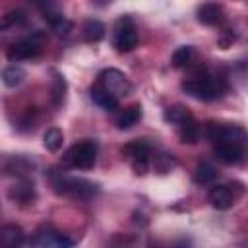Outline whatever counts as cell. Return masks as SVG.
<instances>
[{
	"mask_svg": "<svg viewBox=\"0 0 248 248\" xmlns=\"http://www.w3.org/2000/svg\"><path fill=\"white\" fill-rule=\"evenodd\" d=\"M182 89L198 101H215L229 91V83L223 76L209 72L207 68H194L188 78L182 79Z\"/></svg>",
	"mask_w": 248,
	"mask_h": 248,
	"instance_id": "1",
	"label": "cell"
},
{
	"mask_svg": "<svg viewBox=\"0 0 248 248\" xmlns=\"http://www.w3.org/2000/svg\"><path fill=\"white\" fill-rule=\"evenodd\" d=\"M48 180L52 190L58 196H66L78 202H91L97 194H99V186L91 180L85 178H78V176H68L62 170H48Z\"/></svg>",
	"mask_w": 248,
	"mask_h": 248,
	"instance_id": "2",
	"label": "cell"
},
{
	"mask_svg": "<svg viewBox=\"0 0 248 248\" xmlns=\"http://www.w3.org/2000/svg\"><path fill=\"white\" fill-rule=\"evenodd\" d=\"M95 163H97V143L93 140H81L62 155V165L79 170H89L95 167Z\"/></svg>",
	"mask_w": 248,
	"mask_h": 248,
	"instance_id": "3",
	"label": "cell"
},
{
	"mask_svg": "<svg viewBox=\"0 0 248 248\" xmlns=\"http://www.w3.org/2000/svg\"><path fill=\"white\" fill-rule=\"evenodd\" d=\"M205 136L213 145H242L246 141V130L238 124H215L207 122Z\"/></svg>",
	"mask_w": 248,
	"mask_h": 248,
	"instance_id": "4",
	"label": "cell"
},
{
	"mask_svg": "<svg viewBox=\"0 0 248 248\" xmlns=\"http://www.w3.org/2000/svg\"><path fill=\"white\" fill-rule=\"evenodd\" d=\"M45 39H46L45 31H33L31 35L23 37L21 41L14 43L8 48V52H6L8 60L19 62V60H29V58L39 56L41 50H43V46H45Z\"/></svg>",
	"mask_w": 248,
	"mask_h": 248,
	"instance_id": "5",
	"label": "cell"
},
{
	"mask_svg": "<svg viewBox=\"0 0 248 248\" xmlns=\"http://www.w3.org/2000/svg\"><path fill=\"white\" fill-rule=\"evenodd\" d=\"M97 87H101L103 91H107L108 95H112L114 99H122L132 91V83L130 79L116 68H105L99 72L97 76Z\"/></svg>",
	"mask_w": 248,
	"mask_h": 248,
	"instance_id": "6",
	"label": "cell"
},
{
	"mask_svg": "<svg viewBox=\"0 0 248 248\" xmlns=\"http://www.w3.org/2000/svg\"><path fill=\"white\" fill-rule=\"evenodd\" d=\"M112 45L118 52H130L138 45V31L134 25V19L130 16H120L114 23L112 31Z\"/></svg>",
	"mask_w": 248,
	"mask_h": 248,
	"instance_id": "7",
	"label": "cell"
},
{
	"mask_svg": "<svg viewBox=\"0 0 248 248\" xmlns=\"http://www.w3.org/2000/svg\"><path fill=\"white\" fill-rule=\"evenodd\" d=\"M242 194H244V184L242 182H229V184L213 186L207 194V200L215 209L225 211V209L232 207Z\"/></svg>",
	"mask_w": 248,
	"mask_h": 248,
	"instance_id": "8",
	"label": "cell"
},
{
	"mask_svg": "<svg viewBox=\"0 0 248 248\" xmlns=\"http://www.w3.org/2000/svg\"><path fill=\"white\" fill-rule=\"evenodd\" d=\"M122 155L130 161L136 174H145L151 167V145L143 140L126 143L122 147Z\"/></svg>",
	"mask_w": 248,
	"mask_h": 248,
	"instance_id": "9",
	"label": "cell"
},
{
	"mask_svg": "<svg viewBox=\"0 0 248 248\" xmlns=\"http://www.w3.org/2000/svg\"><path fill=\"white\" fill-rule=\"evenodd\" d=\"M72 246H74L72 238L50 227H39L29 240V248H72Z\"/></svg>",
	"mask_w": 248,
	"mask_h": 248,
	"instance_id": "10",
	"label": "cell"
},
{
	"mask_svg": "<svg viewBox=\"0 0 248 248\" xmlns=\"http://www.w3.org/2000/svg\"><path fill=\"white\" fill-rule=\"evenodd\" d=\"M37 8H41V10H43V17L48 21L50 29H52L56 35L66 37V35L72 31V21H70V19H66V17L62 16V12H58V10H56V6H54V4H37Z\"/></svg>",
	"mask_w": 248,
	"mask_h": 248,
	"instance_id": "11",
	"label": "cell"
},
{
	"mask_svg": "<svg viewBox=\"0 0 248 248\" xmlns=\"http://www.w3.org/2000/svg\"><path fill=\"white\" fill-rule=\"evenodd\" d=\"M8 198L17 203V205H29L35 202L37 198V192H35V184L27 178H21L17 180L10 190H8Z\"/></svg>",
	"mask_w": 248,
	"mask_h": 248,
	"instance_id": "12",
	"label": "cell"
},
{
	"mask_svg": "<svg viewBox=\"0 0 248 248\" xmlns=\"http://www.w3.org/2000/svg\"><path fill=\"white\" fill-rule=\"evenodd\" d=\"M25 232L19 225L8 223L0 227V248H23Z\"/></svg>",
	"mask_w": 248,
	"mask_h": 248,
	"instance_id": "13",
	"label": "cell"
},
{
	"mask_svg": "<svg viewBox=\"0 0 248 248\" xmlns=\"http://www.w3.org/2000/svg\"><path fill=\"white\" fill-rule=\"evenodd\" d=\"M31 169H33V163H31L27 157H21V155L8 157V159H4V163L0 165V170H2V172L14 174V176H19V178H23Z\"/></svg>",
	"mask_w": 248,
	"mask_h": 248,
	"instance_id": "14",
	"label": "cell"
},
{
	"mask_svg": "<svg viewBox=\"0 0 248 248\" xmlns=\"http://www.w3.org/2000/svg\"><path fill=\"white\" fill-rule=\"evenodd\" d=\"M196 14H198V21L203 25H217L223 21V6L221 4H213V2L202 4Z\"/></svg>",
	"mask_w": 248,
	"mask_h": 248,
	"instance_id": "15",
	"label": "cell"
},
{
	"mask_svg": "<svg viewBox=\"0 0 248 248\" xmlns=\"http://www.w3.org/2000/svg\"><path fill=\"white\" fill-rule=\"evenodd\" d=\"M213 153H215V159H219L225 165H238L244 159L242 145H215Z\"/></svg>",
	"mask_w": 248,
	"mask_h": 248,
	"instance_id": "16",
	"label": "cell"
},
{
	"mask_svg": "<svg viewBox=\"0 0 248 248\" xmlns=\"http://www.w3.org/2000/svg\"><path fill=\"white\" fill-rule=\"evenodd\" d=\"M140 120H141V107L140 105H130L114 116V124L118 130H128V128L136 126Z\"/></svg>",
	"mask_w": 248,
	"mask_h": 248,
	"instance_id": "17",
	"label": "cell"
},
{
	"mask_svg": "<svg viewBox=\"0 0 248 248\" xmlns=\"http://www.w3.org/2000/svg\"><path fill=\"white\" fill-rule=\"evenodd\" d=\"M163 118H165L167 124H172L174 128H178V126H182L184 122L192 120L194 116H192V112H190L184 105H172V107H167V108H165Z\"/></svg>",
	"mask_w": 248,
	"mask_h": 248,
	"instance_id": "18",
	"label": "cell"
},
{
	"mask_svg": "<svg viewBox=\"0 0 248 248\" xmlns=\"http://www.w3.org/2000/svg\"><path fill=\"white\" fill-rule=\"evenodd\" d=\"M91 101H93L97 107H101V108H105V110H108V112H114V110L118 108V105H120L118 99H114L112 95H108L107 91H103V89L97 87V85L91 87Z\"/></svg>",
	"mask_w": 248,
	"mask_h": 248,
	"instance_id": "19",
	"label": "cell"
},
{
	"mask_svg": "<svg viewBox=\"0 0 248 248\" xmlns=\"http://www.w3.org/2000/svg\"><path fill=\"white\" fill-rule=\"evenodd\" d=\"M105 31L107 29L99 19H87L81 25V35H83V41L87 43H99L105 37Z\"/></svg>",
	"mask_w": 248,
	"mask_h": 248,
	"instance_id": "20",
	"label": "cell"
},
{
	"mask_svg": "<svg viewBox=\"0 0 248 248\" xmlns=\"http://www.w3.org/2000/svg\"><path fill=\"white\" fill-rule=\"evenodd\" d=\"M194 58H196V50H194V46L184 45V46H178V48L172 52L170 62H172L174 68H192Z\"/></svg>",
	"mask_w": 248,
	"mask_h": 248,
	"instance_id": "21",
	"label": "cell"
},
{
	"mask_svg": "<svg viewBox=\"0 0 248 248\" xmlns=\"http://www.w3.org/2000/svg\"><path fill=\"white\" fill-rule=\"evenodd\" d=\"M66 89H68V85H66L64 76H62V74H58V72H52V81H50V99H52V103H54L56 107H60V105L64 103Z\"/></svg>",
	"mask_w": 248,
	"mask_h": 248,
	"instance_id": "22",
	"label": "cell"
},
{
	"mask_svg": "<svg viewBox=\"0 0 248 248\" xmlns=\"http://www.w3.org/2000/svg\"><path fill=\"white\" fill-rule=\"evenodd\" d=\"M217 178V170L213 165L209 163H200L194 170V182L200 184V186H205V184H213Z\"/></svg>",
	"mask_w": 248,
	"mask_h": 248,
	"instance_id": "23",
	"label": "cell"
},
{
	"mask_svg": "<svg viewBox=\"0 0 248 248\" xmlns=\"http://www.w3.org/2000/svg\"><path fill=\"white\" fill-rule=\"evenodd\" d=\"M0 78H2L4 85H8V87H16V85H19V83L23 81V78H25V70H23L21 66L12 64V66H6V68L0 72Z\"/></svg>",
	"mask_w": 248,
	"mask_h": 248,
	"instance_id": "24",
	"label": "cell"
},
{
	"mask_svg": "<svg viewBox=\"0 0 248 248\" xmlns=\"http://www.w3.org/2000/svg\"><path fill=\"white\" fill-rule=\"evenodd\" d=\"M176 132H178L180 141H184V143H196L200 140V126H198V122L194 118L184 122L182 126H178Z\"/></svg>",
	"mask_w": 248,
	"mask_h": 248,
	"instance_id": "25",
	"label": "cell"
},
{
	"mask_svg": "<svg viewBox=\"0 0 248 248\" xmlns=\"http://www.w3.org/2000/svg\"><path fill=\"white\" fill-rule=\"evenodd\" d=\"M25 19H27V16H25L23 10H10L4 16H0V31L12 29L16 25H21V23H25Z\"/></svg>",
	"mask_w": 248,
	"mask_h": 248,
	"instance_id": "26",
	"label": "cell"
},
{
	"mask_svg": "<svg viewBox=\"0 0 248 248\" xmlns=\"http://www.w3.org/2000/svg\"><path fill=\"white\" fill-rule=\"evenodd\" d=\"M43 143H45V147H46L48 151L56 153V151L62 147V143H64V134H62V130H58V128H48V130L45 132V136H43Z\"/></svg>",
	"mask_w": 248,
	"mask_h": 248,
	"instance_id": "27",
	"label": "cell"
},
{
	"mask_svg": "<svg viewBox=\"0 0 248 248\" xmlns=\"http://www.w3.org/2000/svg\"><path fill=\"white\" fill-rule=\"evenodd\" d=\"M234 39H236V35H234V33H231V31L227 29V31L223 33V37L219 39V45H221V48H229V45H231Z\"/></svg>",
	"mask_w": 248,
	"mask_h": 248,
	"instance_id": "28",
	"label": "cell"
}]
</instances>
